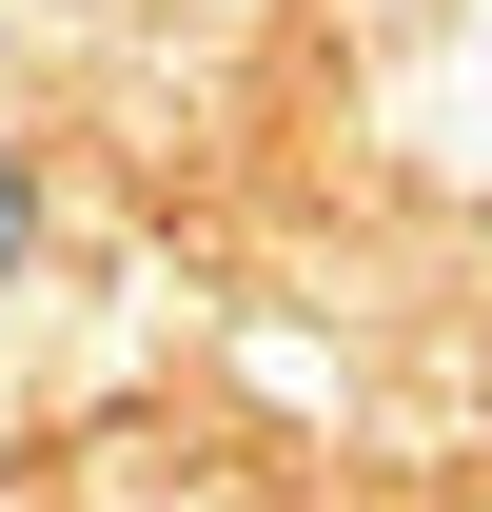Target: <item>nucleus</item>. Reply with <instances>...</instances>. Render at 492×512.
<instances>
[{
	"label": "nucleus",
	"instance_id": "obj_1",
	"mask_svg": "<svg viewBox=\"0 0 492 512\" xmlns=\"http://www.w3.org/2000/svg\"><path fill=\"white\" fill-rule=\"evenodd\" d=\"M0 296H20V158H0Z\"/></svg>",
	"mask_w": 492,
	"mask_h": 512
}]
</instances>
